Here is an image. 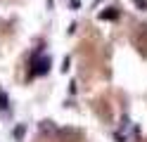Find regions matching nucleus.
<instances>
[{"label": "nucleus", "mask_w": 147, "mask_h": 142, "mask_svg": "<svg viewBox=\"0 0 147 142\" xmlns=\"http://www.w3.org/2000/svg\"><path fill=\"white\" fill-rule=\"evenodd\" d=\"M133 45L140 50V55H147V24H140L133 31Z\"/></svg>", "instance_id": "1"}, {"label": "nucleus", "mask_w": 147, "mask_h": 142, "mask_svg": "<svg viewBox=\"0 0 147 142\" xmlns=\"http://www.w3.org/2000/svg\"><path fill=\"white\" fill-rule=\"evenodd\" d=\"M95 114H97V116L100 118H102V121H114V111H112V104H109L105 97L102 100H95Z\"/></svg>", "instance_id": "2"}, {"label": "nucleus", "mask_w": 147, "mask_h": 142, "mask_svg": "<svg viewBox=\"0 0 147 142\" xmlns=\"http://www.w3.org/2000/svg\"><path fill=\"white\" fill-rule=\"evenodd\" d=\"M50 69V57H33V69L31 76H45Z\"/></svg>", "instance_id": "3"}, {"label": "nucleus", "mask_w": 147, "mask_h": 142, "mask_svg": "<svg viewBox=\"0 0 147 142\" xmlns=\"http://www.w3.org/2000/svg\"><path fill=\"white\" fill-rule=\"evenodd\" d=\"M57 142H83V135L78 130H71V128H64L57 133Z\"/></svg>", "instance_id": "4"}, {"label": "nucleus", "mask_w": 147, "mask_h": 142, "mask_svg": "<svg viewBox=\"0 0 147 142\" xmlns=\"http://www.w3.org/2000/svg\"><path fill=\"white\" fill-rule=\"evenodd\" d=\"M119 7H107V9H102V12L97 14V19L100 22H114V19H119Z\"/></svg>", "instance_id": "5"}, {"label": "nucleus", "mask_w": 147, "mask_h": 142, "mask_svg": "<svg viewBox=\"0 0 147 142\" xmlns=\"http://www.w3.org/2000/svg\"><path fill=\"white\" fill-rule=\"evenodd\" d=\"M24 133H26L24 126H17V128H14V140H22V137H24Z\"/></svg>", "instance_id": "6"}, {"label": "nucleus", "mask_w": 147, "mask_h": 142, "mask_svg": "<svg viewBox=\"0 0 147 142\" xmlns=\"http://www.w3.org/2000/svg\"><path fill=\"white\" fill-rule=\"evenodd\" d=\"M0 109H7V95L0 90Z\"/></svg>", "instance_id": "7"}, {"label": "nucleus", "mask_w": 147, "mask_h": 142, "mask_svg": "<svg viewBox=\"0 0 147 142\" xmlns=\"http://www.w3.org/2000/svg\"><path fill=\"white\" fill-rule=\"evenodd\" d=\"M133 5L140 7V9H147V0H133Z\"/></svg>", "instance_id": "8"}, {"label": "nucleus", "mask_w": 147, "mask_h": 142, "mask_svg": "<svg viewBox=\"0 0 147 142\" xmlns=\"http://www.w3.org/2000/svg\"><path fill=\"white\" fill-rule=\"evenodd\" d=\"M71 7L76 9V7H81V0H71Z\"/></svg>", "instance_id": "9"}]
</instances>
